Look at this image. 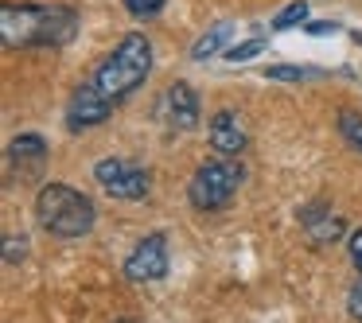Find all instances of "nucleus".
<instances>
[{"mask_svg": "<svg viewBox=\"0 0 362 323\" xmlns=\"http://www.w3.org/2000/svg\"><path fill=\"white\" fill-rule=\"evenodd\" d=\"M206 136H211V148L218 152V156H242L245 144H250L245 121H242V113H234V110H218V113H214Z\"/></svg>", "mask_w": 362, "mask_h": 323, "instance_id": "nucleus-9", "label": "nucleus"}, {"mask_svg": "<svg viewBox=\"0 0 362 323\" xmlns=\"http://www.w3.org/2000/svg\"><path fill=\"white\" fill-rule=\"evenodd\" d=\"M160 117H164V125L172 129V133H191V129L199 125V117H203V110H199V94L187 86V82L168 86L164 102H160Z\"/></svg>", "mask_w": 362, "mask_h": 323, "instance_id": "nucleus-7", "label": "nucleus"}, {"mask_svg": "<svg viewBox=\"0 0 362 323\" xmlns=\"http://www.w3.org/2000/svg\"><path fill=\"white\" fill-rule=\"evenodd\" d=\"M346 249H351V261H354V269H358V276H362V230H354V234H351Z\"/></svg>", "mask_w": 362, "mask_h": 323, "instance_id": "nucleus-19", "label": "nucleus"}, {"mask_svg": "<svg viewBox=\"0 0 362 323\" xmlns=\"http://www.w3.org/2000/svg\"><path fill=\"white\" fill-rule=\"evenodd\" d=\"M257 51H265V40H245V43H238V47H226V63H250Z\"/></svg>", "mask_w": 362, "mask_h": 323, "instance_id": "nucleus-15", "label": "nucleus"}, {"mask_svg": "<svg viewBox=\"0 0 362 323\" xmlns=\"http://www.w3.org/2000/svg\"><path fill=\"white\" fill-rule=\"evenodd\" d=\"M94 180L98 187L105 191L110 199H125V203H133V199H144L148 195V172L136 164H129V160L121 156H110V160H98L94 164Z\"/></svg>", "mask_w": 362, "mask_h": 323, "instance_id": "nucleus-5", "label": "nucleus"}, {"mask_svg": "<svg viewBox=\"0 0 362 323\" xmlns=\"http://www.w3.org/2000/svg\"><path fill=\"white\" fill-rule=\"evenodd\" d=\"M168 0H125V8L133 12L136 20H148V16H156L160 8H164Z\"/></svg>", "mask_w": 362, "mask_h": 323, "instance_id": "nucleus-16", "label": "nucleus"}, {"mask_svg": "<svg viewBox=\"0 0 362 323\" xmlns=\"http://www.w3.org/2000/svg\"><path fill=\"white\" fill-rule=\"evenodd\" d=\"M121 323H133V319H121Z\"/></svg>", "mask_w": 362, "mask_h": 323, "instance_id": "nucleus-20", "label": "nucleus"}, {"mask_svg": "<svg viewBox=\"0 0 362 323\" xmlns=\"http://www.w3.org/2000/svg\"><path fill=\"white\" fill-rule=\"evenodd\" d=\"M148 74H152V43H148V35L129 32L125 40H121L117 47L94 66L90 86H94L105 102L121 105L129 94H136V90L144 86Z\"/></svg>", "mask_w": 362, "mask_h": 323, "instance_id": "nucleus-2", "label": "nucleus"}, {"mask_svg": "<svg viewBox=\"0 0 362 323\" xmlns=\"http://www.w3.org/2000/svg\"><path fill=\"white\" fill-rule=\"evenodd\" d=\"M43 164H47V141L40 133H24L8 144V175L12 180L16 175L20 180H32V175L43 172Z\"/></svg>", "mask_w": 362, "mask_h": 323, "instance_id": "nucleus-10", "label": "nucleus"}, {"mask_svg": "<svg viewBox=\"0 0 362 323\" xmlns=\"http://www.w3.org/2000/svg\"><path fill=\"white\" fill-rule=\"evenodd\" d=\"M110 113H113V102H105V98L98 94L94 86H90V78H86V82H82V86L71 94V105H66V129H71V133L94 129V125H102Z\"/></svg>", "mask_w": 362, "mask_h": 323, "instance_id": "nucleus-8", "label": "nucleus"}, {"mask_svg": "<svg viewBox=\"0 0 362 323\" xmlns=\"http://www.w3.org/2000/svg\"><path fill=\"white\" fill-rule=\"evenodd\" d=\"M304 20H308V4L304 0H292V4H284V8L273 16V28L276 32H288V28H300Z\"/></svg>", "mask_w": 362, "mask_h": 323, "instance_id": "nucleus-14", "label": "nucleus"}, {"mask_svg": "<svg viewBox=\"0 0 362 323\" xmlns=\"http://www.w3.org/2000/svg\"><path fill=\"white\" fill-rule=\"evenodd\" d=\"M339 136H343L354 152H362V113H354V110L339 113Z\"/></svg>", "mask_w": 362, "mask_h": 323, "instance_id": "nucleus-13", "label": "nucleus"}, {"mask_svg": "<svg viewBox=\"0 0 362 323\" xmlns=\"http://www.w3.org/2000/svg\"><path fill=\"white\" fill-rule=\"evenodd\" d=\"M346 312H351L354 323H362V276L351 284V296H346Z\"/></svg>", "mask_w": 362, "mask_h": 323, "instance_id": "nucleus-18", "label": "nucleus"}, {"mask_svg": "<svg viewBox=\"0 0 362 323\" xmlns=\"http://www.w3.org/2000/svg\"><path fill=\"white\" fill-rule=\"evenodd\" d=\"M242 180H245V172H242V164H238V156H214V160H206V164L195 168V175H191V183H187V199H191V206L203 211V214L222 211V206L238 195Z\"/></svg>", "mask_w": 362, "mask_h": 323, "instance_id": "nucleus-4", "label": "nucleus"}, {"mask_svg": "<svg viewBox=\"0 0 362 323\" xmlns=\"http://www.w3.org/2000/svg\"><path fill=\"white\" fill-rule=\"evenodd\" d=\"M78 32V12L63 4H4L0 35L4 47H63Z\"/></svg>", "mask_w": 362, "mask_h": 323, "instance_id": "nucleus-1", "label": "nucleus"}, {"mask_svg": "<svg viewBox=\"0 0 362 323\" xmlns=\"http://www.w3.org/2000/svg\"><path fill=\"white\" fill-rule=\"evenodd\" d=\"M226 40H230V24H214L211 32H203L195 40V47H191V59H211V55H218L222 47H226Z\"/></svg>", "mask_w": 362, "mask_h": 323, "instance_id": "nucleus-12", "label": "nucleus"}, {"mask_svg": "<svg viewBox=\"0 0 362 323\" xmlns=\"http://www.w3.org/2000/svg\"><path fill=\"white\" fill-rule=\"evenodd\" d=\"M168 273V237L164 234H144L141 242L133 245V253L125 257V276L136 284L160 281Z\"/></svg>", "mask_w": 362, "mask_h": 323, "instance_id": "nucleus-6", "label": "nucleus"}, {"mask_svg": "<svg viewBox=\"0 0 362 323\" xmlns=\"http://www.w3.org/2000/svg\"><path fill=\"white\" fill-rule=\"evenodd\" d=\"M300 226H304V234L312 237L315 245H331V242H339V234H343V218L323 203L304 206V211H300Z\"/></svg>", "mask_w": 362, "mask_h": 323, "instance_id": "nucleus-11", "label": "nucleus"}, {"mask_svg": "<svg viewBox=\"0 0 362 323\" xmlns=\"http://www.w3.org/2000/svg\"><path fill=\"white\" fill-rule=\"evenodd\" d=\"M265 78H273V82H304L308 71L304 66H269Z\"/></svg>", "mask_w": 362, "mask_h": 323, "instance_id": "nucleus-17", "label": "nucleus"}, {"mask_svg": "<svg viewBox=\"0 0 362 323\" xmlns=\"http://www.w3.org/2000/svg\"><path fill=\"white\" fill-rule=\"evenodd\" d=\"M35 218L51 237L74 242V237H86L94 230L98 211L82 191L66 187V183H43L35 195Z\"/></svg>", "mask_w": 362, "mask_h": 323, "instance_id": "nucleus-3", "label": "nucleus"}]
</instances>
